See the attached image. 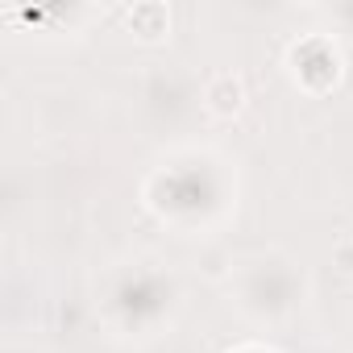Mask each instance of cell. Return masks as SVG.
I'll return each instance as SVG.
<instances>
[{"instance_id": "cell-1", "label": "cell", "mask_w": 353, "mask_h": 353, "mask_svg": "<svg viewBox=\"0 0 353 353\" xmlns=\"http://www.w3.org/2000/svg\"><path fill=\"white\" fill-rule=\"evenodd\" d=\"M287 67H291V79L303 88V92H328L336 88L341 79V54L328 38L312 34V38H299L291 50H287Z\"/></svg>"}, {"instance_id": "cell-4", "label": "cell", "mask_w": 353, "mask_h": 353, "mask_svg": "<svg viewBox=\"0 0 353 353\" xmlns=\"http://www.w3.org/2000/svg\"><path fill=\"white\" fill-rule=\"evenodd\" d=\"M332 266H336L341 274H353V237H345V241L332 245Z\"/></svg>"}, {"instance_id": "cell-3", "label": "cell", "mask_w": 353, "mask_h": 353, "mask_svg": "<svg viewBox=\"0 0 353 353\" xmlns=\"http://www.w3.org/2000/svg\"><path fill=\"white\" fill-rule=\"evenodd\" d=\"M204 108H208L216 121H233V117L245 108V83H241V75L216 71V75L204 83Z\"/></svg>"}, {"instance_id": "cell-2", "label": "cell", "mask_w": 353, "mask_h": 353, "mask_svg": "<svg viewBox=\"0 0 353 353\" xmlns=\"http://www.w3.org/2000/svg\"><path fill=\"white\" fill-rule=\"evenodd\" d=\"M125 30L141 42V46H158L170 38V9L162 0H137L125 9Z\"/></svg>"}]
</instances>
